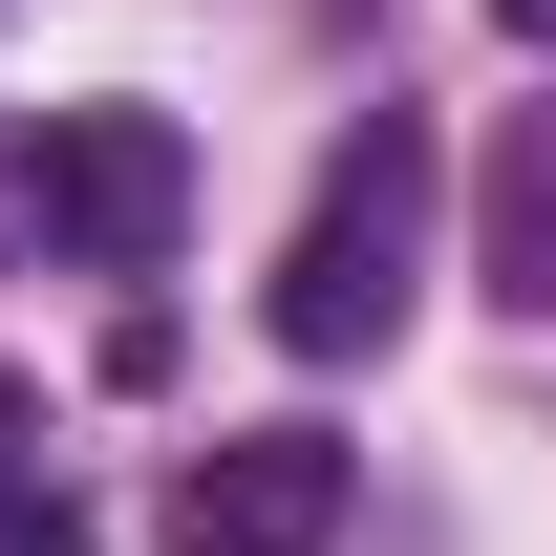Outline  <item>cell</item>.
Segmentation results:
<instances>
[{
	"instance_id": "3",
	"label": "cell",
	"mask_w": 556,
	"mask_h": 556,
	"mask_svg": "<svg viewBox=\"0 0 556 556\" xmlns=\"http://www.w3.org/2000/svg\"><path fill=\"white\" fill-rule=\"evenodd\" d=\"M343 428H236V450H193L172 471V556H321L343 535Z\"/></svg>"
},
{
	"instance_id": "7",
	"label": "cell",
	"mask_w": 556,
	"mask_h": 556,
	"mask_svg": "<svg viewBox=\"0 0 556 556\" xmlns=\"http://www.w3.org/2000/svg\"><path fill=\"white\" fill-rule=\"evenodd\" d=\"M492 22H514V43H556V0H492Z\"/></svg>"
},
{
	"instance_id": "6",
	"label": "cell",
	"mask_w": 556,
	"mask_h": 556,
	"mask_svg": "<svg viewBox=\"0 0 556 556\" xmlns=\"http://www.w3.org/2000/svg\"><path fill=\"white\" fill-rule=\"evenodd\" d=\"M0 556H86V535H65V492H0Z\"/></svg>"
},
{
	"instance_id": "4",
	"label": "cell",
	"mask_w": 556,
	"mask_h": 556,
	"mask_svg": "<svg viewBox=\"0 0 556 556\" xmlns=\"http://www.w3.org/2000/svg\"><path fill=\"white\" fill-rule=\"evenodd\" d=\"M492 300H514V321H556V108L492 150Z\"/></svg>"
},
{
	"instance_id": "5",
	"label": "cell",
	"mask_w": 556,
	"mask_h": 556,
	"mask_svg": "<svg viewBox=\"0 0 556 556\" xmlns=\"http://www.w3.org/2000/svg\"><path fill=\"white\" fill-rule=\"evenodd\" d=\"M0 492H43V407H22V364H0Z\"/></svg>"
},
{
	"instance_id": "2",
	"label": "cell",
	"mask_w": 556,
	"mask_h": 556,
	"mask_svg": "<svg viewBox=\"0 0 556 556\" xmlns=\"http://www.w3.org/2000/svg\"><path fill=\"white\" fill-rule=\"evenodd\" d=\"M22 193H43V236H65V257L129 278V257H172V214H193V129H172V108H65Z\"/></svg>"
},
{
	"instance_id": "1",
	"label": "cell",
	"mask_w": 556,
	"mask_h": 556,
	"mask_svg": "<svg viewBox=\"0 0 556 556\" xmlns=\"http://www.w3.org/2000/svg\"><path fill=\"white\" fill-rule=\"evenodd\" d=\"M407 278H428V108H364V129L321 150V193H300V236H278L257 321H278L300 364H364L386 321H407Z\"/></svg>"
}]
</instances>
